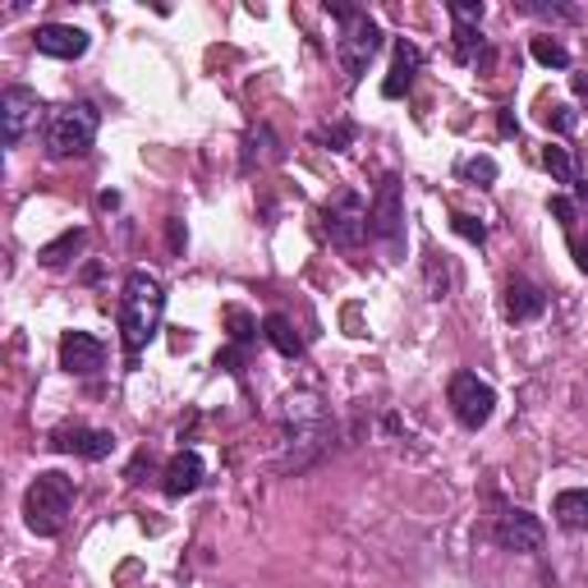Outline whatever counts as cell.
<instances>
[{"mask_svg":"<svg viewBox=\"0 0 588 588\" xmlns=\"http://www.w3.org/2000/svg\"><path fill=\"white\" fill-rule=\"evenodd\" d=\"M162 313H166V290L152 271H130L125 290H120V340H125V359L130 368L138 363V354L157 340L162 331Z\"/></svg>","mask_w":588,"mask_h":588,"instance_id":"1","label":"cell"},{"mask_svg":"<svg viewBox=\"0 0 588 588\" xmlns=\"http://www.w3.org/2000/svg\"><path fill=\"white\" fill-rule=\"evenodd\" d=\"M74 478L60 474V470H47L28 483L23 492V524L33 529L38 538H55L60 529L70 524V510H74Z\"/></svg>","mask_w":588,"mask_h":588,"instance_id":"2","label":"cell"},{"mask_svg":"<svg viewBox=\"0 0 588 588\" xmlns=\"http://www.w3.org/2000/svg\"><path fill=\"white\" fill-rule=\"evenodd\" d=\"M97 130H102V115L92 102H65L47 115L42 125V147L51 162H70V157H83V152L97 143Z\"/></svg>","mask_w":588,"mask_h":588,"instance_id":"3","label":"cell"},{"mask_svg":"<svg viewBox=\"0 0 588 588\" xmlns=\"http://www.w3.org/2000/svg\"><path fill=\"white\" fill-rule=\"evenodd\" d=\"M290 414V455L281 460V470H308L327 446H331V419L322 414V405L313 395H290L286 400Z\"/></svg>","mask_w":588,"mask_h":588,"instance_id":"4","label":"cell"},{"mask_svg":"<svg viewBox=\"0 0 588 588\" xmlns=\"http://www.w3.org/2000/svg\"><path fill=\"white\" fill-rule=\"evenodd\" d=\"M336 19H340V42H336V55L345 65V79L359 83L368 74V65L378 60L382 51V28L368 19L363 10H350V6H327Z\"/></svg>","mask_w":588,"mask_h":588,"instance_id":"5","label":"cell"},{"mask_svg":"<svg viewBox=\"0 0 588 588\" xmlns=\"http://www.w3.org/2000/svg\"><path fill=\"white\" fill-rule=\"evenodd\" d=\"M368 235H373L391 258H400V249H405V189H400L395 175H386L378 184L373 203H368Z\"/></svg>","mask_w":588,"mask_h":588,"instance_id":"6","label":"cell"},{"mask_svg":"<svg viewBox=\"0 0 588 588\" xmlns=\"http://www.w3.org/2000/svg\"><path fill=\"white\" fill-rule=\"evenodd\" d=\"M446 400H451V414L460 419V427H470V432H478L492 414H497V391H492L478 373H470V368H460L451 378Z\"/></svg>","mask_w":588,"mask_h":588,"instance_id":"7","label":"cell"},{"mask_svg":"<svg viewBox=\"0 0 588 588\" xmlns=\"http://www.w3.org/2000/svg\"><path fill=\"white\" fill-rule=\"evenodd\" d=\"M322 230L331 235V244L340 249H359L368 235V203L354 189H336L322 207Z\"/></svg>","mask_w":588,"mask_h":588,"instance_id":"8","label":"cell"},{"mask_svg":"<svg viewBox=\"0 0 588 588\" xmlns=\"http://www.w3.org/2000/svg\"><path fill=\"white\" fill-rule=\"evenodd\" d=\"M38 111H42V102H38L33 87L14 83V87L0 92V134H6L10 147H19L28 138V130L38 125Z\"/></svg>","mask_w":588,"mask_h":588,"instance_id":"9","label":"cell"},{"mask_svg":"<svg viewBox=\"0 0 588 588\" xmlns=\"http://www.w3.org/2000/svg\"><path fill=\"white\" fill-rule=\"evenodd\" d=\"M492 538H497L502 551L534 556L543 547V519L529 515V510H519V506H510V510L497 515V524H492Z\"/></svg>","mask_w":588,"mask_h":588,"instance_id":"10","label":"cell"},{"mask_svg":"<svg viewBox=\"0 0 588 588\" xmlns=\"http://www.w3.org/2000/svg\"><path fill=\"white\" fill-rule=\"evenodd\" d=\"M51 451L60 455H79V460H106L115 451V437L106 427H83V423H65V427H55L51 437H47Z\"/></svg>","mask_w":588,"mask_h":588,"instance_id":"11","label":"cell"},{"mask_svg":"<svg viewBox=\"0 0 588 588\" xmlns=\"http://www.w3.org/2000/svg\"><path fill=\"white\" fill-rule=\"evenodd\" d=\"M60 368L70 378H97L106 368V345L87 331H65L60 336Z\"/></svg>","mask_w":588,"mask_h":588,"instance_id":"12","label":"cell"},{"mask_svg":"<svg viewBox=\"0 0 588 588\" xmlns=\"http://www.w3.org/2000/svg\"><path fill=\"white\" fill-rule=\"evenodd\" d=\"M33 47L42 55H51V60H79L87 51V33L74 28V23H47V28L33 33Z\"/></svg>","mask_w":588,"mask_h":588,"instance_id":"13","label":"cell"},{"mask_svg":"<svg viewBox=\"0 0 588 588\" xmlns=\"http://www.w3.org/2000/svg\"><path fill=\"white\" fill-rule=\"evenodd\" d=\"M543 313H547V295L534 281H524V276H510L506 281V318L510 322H534Z\"/></svg>","mask_w":588,"mask_h":588,"instance_id":"14","label":"cell"},{"mask_svg":"<svg viewBox=\"0 0 588 588\" xmlns=\"http://www.w3.org/2000/svg\"><path fill=\"white\" fill-rule=\"evenodd\" d=\"M203 474H207V464L198 451H179L171 464H166V497H189V492L203 487Z\"/></svg>","mask_w":588,"mask_h":588,"instance_id":"15","label":"cell"},{"mask_svg":"<svg viewBox=\"0 0 588 588\" xmlns=\"http://www.w3.org/2000/svg\"><path fill=\"white\" fill-rule=\"evenodd\" d=\"M419 65H423V51L414 47V42H405L400 38L395 42V60H391V74H386V83H382V97H405L410 92V83H414V74H419Z\"/></svg>","mask_w":588,"mask_h":588,"instance_id":"16","label":"cell"},{"mask_svg":"<svg viewBox=\"0 0 588 588\" xmlns=\"http://www.w3.org/2000/svg\"><path fill=\"white\" fill-rule=\"evenodd\" d=\"M551 519L561 524V529H570V534L588 529V487H566V492H556Z\"/></svg>","mask_w":588,"mask_h":588,"instance_id":"17","label":"cell"},{"mask_svg":"<svg viewBox=\"0 0 588 588\" xmlns=\"http://www.w3.org/2000/svg\"><path fill=\"white\" fill-rule=\"evenodd\" d=\"M262 336L271 340V350H281L286 359H299V354H303V336H299L295 322L281 318V313H271V318L262 322Z\"/></svg>","mask_w":588,"mask_h":588,"instance_id":"18","label":"cell"},{"mask_svg":"<svg viewBox=\"0 0 588 588\" xmlns=\"http://www.w3.org/2000/svg\"><path fill=\"white\" fill-rule=\"evenodd\" d=\"M455 290V267L446 254H427V295L432 299H446Z\"/></svg>","mask_w":588,"mask_h":588,"instance_id":"19","label":"cell"},{"mask_svg":"<svg viewBox=\"0 0 588 588\" xmlns=\"http://www.w3.org/2000/svg\"><path fill=\"white\" fill-rule=\"evenodd\" d=\"M455 60L460 65H478V55H483V33H478V23H455Z\"/></svg>","mask_w":588,"mask_h":588,"instance_id":"20","label":"cell"},{"mask_svg":"<svg viewBox=\"0 0 588 588\" xmlns=\"http://www.w3.org/2000/svg\"><path fill=\"white\" fill-rule=\"evenodd\" d=\"M83 239H87L83 230H65L55 244H47V249L38 254V258H42V267H65V262H70V254H79V249H83Z\"/></svg>","mask_w":588,"mask_h":588,"instance_id":"21","label":"cell"},{"mask_svg":"<svg viewBox=\"0 0 588 588\" xmlns=\"http://www.w3.org/2000/svg\"><path fill=\"white\" fill-rule=\"evenodd\" d=\"M271 157H281V152H276L271 130L262 125V130H254V134H249V152H244V171H254V166H262V162H271Z\"/></svg>","mask_w":588,"mask_h":588,"instance_id":"22","label":"cell"},{"mask_svg":"<svg viewBox=\"0 0 588 588\" xmlns=\"http://www.w3.org/2000/svg\"><path fill=\"white\" fill-rule=\"evenodd\" d=\"M529 51H534L538 65H547V70H570V51L556 42V38H534Z\"/></svg>","mask_w":588,"mask_h":588,"instance_id":"23","label":"cell"},{"mask_svg":"<svg viewBox=\"0 0 588 588\" xmlns=\"http://www.w3.org/2000/svg\"><path fill=\"white\" fill-rule=\"evenodd\" d=\"M543 166L551 171L556 184H575V162H570L566 147H547V152H543Z\"/></svg>","mask_w":588,"mask_h":588,"instance_id":"24","label":"cell"},{"mask_svg":"<svg viewBox=\"0 0 588 588\" xmlns=\"http://www.w3.org/2000/svg\"><path fill=\"white\" fill-rule=\"evenodd\" d=\"M322 147H331V152H345L350 143H354V125H350V120H336V125H327V130H318L313 134Z\"/></svg>","mask_w":588,"mask_h":588,"instance_id":"25","label":"cell"},{"mask_svg":"<svg viewBox=\"0 0 588 588\" xmlns=\"http://www.w3.org/2000/svg\"><path fill=\"white\" fill-rule=\"evenodd\" d=\"M226 322L235 327V331H230V336H235V345H249L254 331H258V322H254L249 313H244V308H226Z\"/></svg>","mask_w":588,"mask_h":588,"instance_id":"26","label":"cell"},{"mask_svg":"<svg viewBox=\"0 0 588 588\" xmlns=\"http://www.w3.org/2000/svg\"><path fill=\"white\" fill-rule=\"evenodd\" d=\"M460 175L474 179V184H492V179H497V162H492V157H470L460 166Z\"/></svg>","mask_w":588,"mask_h":588,"instance_id":"27","label":"cell"},{"mask_svg":"<svg viewBox=\"0 0 588 588\" xmlns=\"http://www.w3.org/2000/svg\"><path fill=\"white\" fill-rule=\"evenodd\" d=\"M451 226H455V235H464L470 244H483V239H487V226L478 221V216H464V212H455V216H451Z\"/></svg>","mask_w":588,"mask_h":588,"instance_id":"28","label":"cell"},{"mask_svg":"<svg viewBox=\"0 0 588 588\" xmlns=\"http://www.w3.org/2000/svg\"><path fill=\"white\" fill-rule=\"evenodd\" d=\"M543 120H547V130H561V134H570V130L579 125V115H575L570 106H547Z\"/></svg>","mask_w":588,"mask_h":588,"instance_id":"29","label":"cell"},{"mask_svg":"<svg viewBox=\"0 0 588 588\" xmlns=\"http://www.w3.org/2000/svg\"><path fill=\"white\" fill-rule=\"evenodd\" d=\"M455 23H478L483 19V0H451Z\"/></svg>","mask_w":588,"mask_h":588,"instance_id":"30","label":"cell"},{"mask_svg":"<svg viewBox=\"0 0 588 588\" xmlns=\"http://www.w3.org/2000/svg\"><path fill=\"white\" fill-rule=\"evenodd\" d=\"M551 212H556V216H561V226H566L570 235H575V203H570L566 194H556V198H551Z\"/></svg>","mask_w":588,"mask_h":588,"instance_id":"31","label":"cell"},{"mask_svg":"<svg viewBox=\"0 0 588 588\" xmlns=\"http://www.w3.org/2000/svg\"><path fill=\"white\" fill-rule=\"evenodd\" d=\"M570 249H575V258H579V271L588 276V239H570Z\"/></svg>","mask_w":588,"mask_h":588,"instance_id":"32","label":"cell"}]
</instances>
